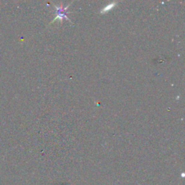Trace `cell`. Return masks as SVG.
<instances>
[{"label":"cell","mask_w":185,"mask_h":185,"mask_svg":"<svg viewBox=\"0 0 185 185\" xmlns=\"http://www.w3.org/2000/svg\"><path fill=\"white\" fill-rule=\"evenodd\" d=\"M72 3L69 4L67 7H64V6L62 5V4H61V5H59V6L54 5L55 8H56V17H55V18L54 20H53L52 22L51 23H54V22H55L56 20H59L60 22H62L64 18L67 19V20H70V18L67 17V9L68 7H69V6Z\"/></svg>","instance_id":"6da1fadb"},{"label":"cell","mask_w":185,"mask_h":185,"mask_svg":"<svg viewBox=\"0 0 185 185\" xmlns=\"http://www.w3.org/2000/svg\"><path fill=\"white\" fill-rule=\"evenodd\" d=\"M116 4H117V2H112V3H111V4H109L108 5L106 6L105 7H103L102 10H101V14H103V13L108 12L109 11L112 10L114 7L116 6Z\"/></svg>","instance_id":"7a4b0ae2"}]
</instances>
